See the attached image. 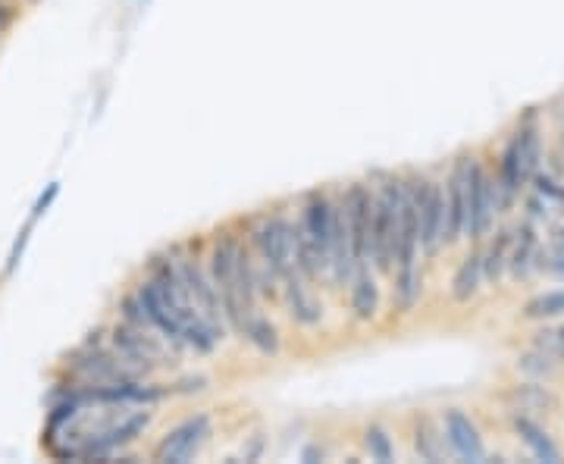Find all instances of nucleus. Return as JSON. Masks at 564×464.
Wrapping results in <instances>:
<instances>
[{"label":"nucleus","instance_id":"1","mask_svg":"<svg viewBox=\"0 0 564 464\" xmlns=\"http://www.w3.org/2000/svg\"><path fill=\"white\" fill-rule=\"evenodd\" d=\"M402 179L386 176L380 189L373 192V217H370V242L367 264L380 273H392L395 264V239H398V214H402Z\"/></svg>","mask_w":564,"mask_h":464},{"label":"nucleus","instance_id":"2","mask_svg":"<svg viewBox=\"0 0 564 464\" xmlns=\"http://www.w3.org/2000/svg\"><path fill=\"white\" fill-rule=\"evenodd\" d=\"M207 273H210V280H214V286H217L226 327L239 333L245 317H248L242 286H239V239L229 236V232H220V236L214 239V245H210V251H207Z\"/></svg>","mask_w":564,"mask_h":464},{"label":"nucleus","instance_id":"3","mask_svg":"<svg viewBox=\"0 0 564 464\" xmlns=\"http://www.w3.org/2000/svg\"><path fill=\"white\" fill-rule=\"evenodd\" d=\"M417 198V226H420V254L436 258L442 245H449V207H445V185L423 176H408Z\"/></svg>","mask_w":564,"mask_h":464},{"label":"nucleus","instance_id":"4","mask_svg":"<svg viewBox=\"0 0 564 464\" xmlns=\"http://www.w3.org/2000/svg\"><path fill=\"white\" fill-rule=\"evenodd\" d=\"M173 261H176V270H179V280L185 286V292L192 295V301L198 305V311L210 320L217 323L223 330L226 320H223V305H220V295H217V286L210 280L207 267L195 258V254H188L185 248H173Z\"/></svg>","mask_w":564,"mask_h":464},{"label":"nucleus","instance_id":"5","mask_svg":"<svg viewBox=\"0 0 564 464\" xmlns=\"http://www.w3.org/2000/svg\"><path fill=\"white\" fill-rule=\"evenodd\" d=\"M499 214V189L496 179H489L483 164L470 157V198H467V236L480 239L489 232Z\"/></svg>","mask_w":564,"mask_h":464},{"label":"nucleus","instance_id":"6","mask_svg":"<svg viewBox=\"0 0 564 464\" xmlns=\"http://www.w3.org/2000/svg\"><path fill=\"white\" fill-rule=\"evenodd\" d=\"M342 211L348 223V239H351V254H355L358 270L367 267V242H370V217H373V189L364 182L348 185L342 195Z\"/></svg>","mask_w":564,"mask_h":464},{"label":"nucleus","instance_id":"7","mask_svg":"<svg viewBox=\"0 0 564 464\" xmlns=\"http://www.w3.org/2000/svg\"><path fill=\"white\" fill-rule=\"evenodd\" d=\"M210 436V417L207 414H195L182 421L179 427H173L167 436L160 439L157 449H154V461H173L182 464L192 458Z\"/></svg>","mask_w":564,"mask_h":464},{"label":"nucleus","instance_id":"8","mask_svg":"<svg viewBox=\"0 0 564 464\" xmlns=\"http://www.w3.org/2000/svg\"><path fill=\"white\" fill-rule=\"evenodd\" d=\"M445 185V207H449V242L467 236V198H470V157H458Z\"/></svg>","mask_w":564,"mask_h":464},{"label":"nucleus","instance_id":"9","mask_svg":"<svg viewBox=\"0 0 564 464\" xmlns=\"http://www.w3.org/2000/svg\"><path fill=\"white\" fill-rule=\"evenodd\" d=\"M442 433H445V443L449 449L461 458V461H483L486 449H483V439L480 430L474 427V421L461 411V408H449L442 417Z\"/></svg>","mask_w":564,"mask_h":464},{"label":"nucleus","instance_id":"10","mask_svg":"<svg viewBox=\"0 0 564 464\" xmlns=\"http://www.w3.org/2000/svg\"><path fill=\"white\" fill-rule=\"evenodd\" d=\"M279 286H282V295H286V301H289V314L301 323V327H314V323L323 317V308L317 305V298L311 295L308 280H304V276L295 270Z\"/></svg>","mask_w":564,"mask_h":464},{"label":"nucleus","instance_id":"11","mask_svg":"<svg viewBox=\"0 0 564 464\" xmlns=\"http://www.w3.org/2000/svg\"><path fill=\"white\" fill-rule=\"evenodd\" d=\"M351 311H355L358 320H373L376 311H380V289H376V280L370 276V267H361L355 276H351Z\"/></svg>","mask_w":564,"mask_h":464},{"label":"nucleus","instance_id":"12","mask_svg":"<svg viewBox=\"0 0 564 464\" xmlns=\"http://www.w3.org/2000/svg\"><path fill=\"white\" fill-rule=\"evenodd\" d=\"M514 430H517V436H521L524 443L530 446V452H533L536 461H549V464H558V461H561V452L555 449V443L530 421V417L514 414Z\"/></svg>","mask_w":564,"mask_h":464},{"label":"nucleus","instance_id":"13","mask_svg":"<svg viewBox=\"0 0 564 464\" xmlns=\"http://www.w3.org/2000/svg\"><path fill=\"white\" fill-rule=\"evenodd\" d=\"M536 261V232L530 223L517 226L511 232V251H508V267L514 276H527L530 264Z\"/></svg>","mask_w":564,"mask_h":464},{"label":"nucleus","instance_id":"14","mask_svg":"<svg viewBox=\"0 0 564 464\" xmlns=\"http://www.w3.org/2000/svg\"><path fill=\"white\" fill-rule=\"evenodd\" d=\"M239 333L257 348V352H264V355H276L279 352V330L273 327V323L264 314H257V311L248 314Z\"/></svg>","mask_w":564,"mask_h":464},{"label":"nucleus","instance_id":"15","mask_svg":"<svg viewBox=\"0 0 564 464\" xmlns=\"http://www.w3.org/2000/svg\"><path fill=\"white\" fill-rule=\"evenodd\" d=\"M480 283H483V254H467L458 267V273H455V280H452L455 301H467L480 289Z\"/></svg>","mask_w":564,"mask_h":464},{"label":"nucleus","instance_id":"16","mask_svg":"<svg viewBox=\"0 0 564 464\" xmlns=\"http://www.w3.org/2000/svg\"><path fill=\"white\" fill-rule=\"evenodd\" d=\"M508 251H511V232H499L496 242H492L483 254V276L489 283L502 280V273L508 267Z\"/></svg>","mask_w":564,"mask_h":464},{"label":"nucleus","instance_id":"17","mask_svg":"<svg viewBox=\"0 0 564 464\" xmlns=\"http://www.w3.org/2000/svg\"><path fill=\"white\" fill-rule=\"evenodd\" d=\"M517 151H521V173L524 182L533 179V173L539 170V132L533 123H524L517 129Z\"/></svg>","mask_w":564,"mask_h":464},{"label":"nucleus","instance_id":"18","mask_svg":"<svg viewBox=\"0 0 564 464\" xmlns=\"http://www.w3.org/2000/svg\"><path fill=\"white\" fill-rule=\"evenodd\" d=\"M445 436H436L433 424H430V417H420L417 427H414V446L420 452V458H427V461H442L445 458Z\"/></svg>","mask_w":564,"mask_h":464},{"label":"nucleus","instance_id":"19","mask_svg":"<svg viewBox=\"0 0 564 464\" xmlns=\"http://www.w3.org/2000/svg\"><path fill=\"white\" fill-rule=\"evenodd\" d=\"M524 314H527L530 320L564 317V289H555V292H543V295H536L533 301H527Z\"/></svg>","mask_w":564,"mask_h":464},{"label":"nucleus","instance_id":"20","mask_svg":"<svg viewBox=\"0 0 564 464\" xmlns=\"http://www.w3.org/2000/svg\"><path fill=\"white\" fill-rule=\"evenodd\" d=\"M364 446L370 452L373 461H380V464H389L395 458V446H392V436L380 427V424H370L364 430Z\"/></svg>","mask_w":564,"mask_h":464},{"label":"nucleus","instance_id":"21","mask_svg":"<svg viewBox=\"0 0 564 464\" xmlns=\"http://www.w3.org/2000/svg\"><path fill=\"white\" fill-rule=\"evenodd\" d=\"M57 195H60V182H51V185H47V189L38 195V201H35V207H32V217H29V223H38V220L47 214V207H51V204L57 201Z\"/></svg>","mask_w":564,"mask_h":464},{"label":"nucleus","instance_id":"22","mask_svg":"<svg viewBox=\"0 0 564 464\" xmlns=\"http://www.w3.org/2000/svg\"><path fill=\"white\" fill-rule=\"evenodd\" d=\"M32 229H35V223H26V229H22V232H19V239L13 242V251H10V258H7V276L16 273V267H19V261H22V251H26V245H29Z\"/></svg>","mask_w":564,"mask_h":464},{"label":"nucleus","instance_id":"23","mask_svg":"<svg viewBox=\"0 0 564 464\" xmlns=\"http://www.w3.org/2000/svg\"><path fill=\"white\" fill-rule=\"evenodd\" d=\"M543 270H549L552 276H558V280H564V254H549V258H543V264H539Z\"/></svg>","mask_w":564,"mask_h":464},{"label":"nucleus","instance_id":"24","mask_svg":"<svg viewBox=\"0 0 564 464\" xmlns=\"http://www.w3.org/2000/svg\"><path fill=\"white\" fill-rule=\"evenodd\" d=\"M13 22H16V7L7 4V0H0V35H4Z\"/></svg>","mask_w":564,"mask_h":464},{"label":"nucleus","instance_id":"25","mask_svg":"<svg viewBox=\"0 0 564 464\" xmlns=\"http://www.w3.org/2000/svg\"><path fill=\"white\" fill-rule=\"evenodd\" d=\"M552 254H564V229H555V236H552Z\"/></svg>","mask_w":564,"mask_h":464},{"label":"nucleus","instance_id":"26","mask_svg":"<svg viewBox=\"0 0 564 464\" xmlns=\"http://www.w3.org/2000/svg\"><path fill=\"white\" fill-rule=\"evenodd\" d=\"M314 458H323V449H308V452H304V461H314Z\"/></svg>","mask_w":564,"mask_h":464},{"label":"nucleus","instance_id":"27","mask_svg":"<svg viewBox=\"0 0 564 464\" xmlns=\"http://www.w3.org/2000/svg\"><path fill=\"white\" fill-rule=\"evenodd\" d=\"M555 342H558V348H561V355H564V327L555 333Z\"/></svg>","mask_w":564,"mask_h":464}]
</instances>
